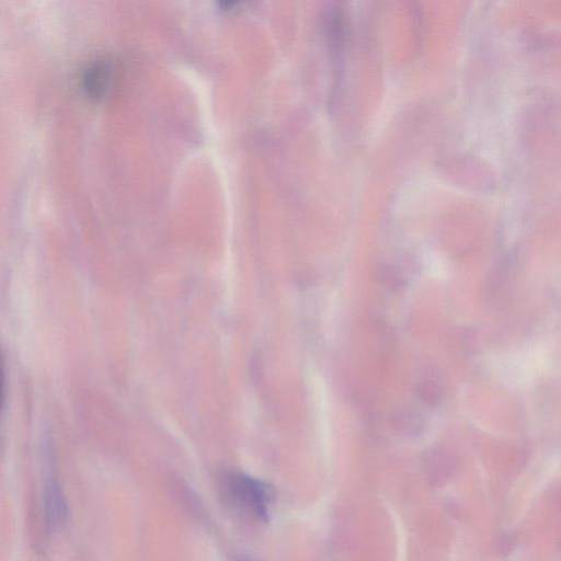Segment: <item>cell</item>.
<instances>
[{"label":"cell","mask_w":561,"mask_h":561,"mask_svg":"<svg viewBox=\"0 0 561 561\" xmlns=\"http://www.w3.org/2000/svg\"><path fill=\"white\" fill-rule=\"evenodd\" d=\"M107 69L104 65L93 67L87 77V89L93 96H100L105 89Z\"/></svg>","instance_id":"obj_2"},{"label":"cell","mask_w":561,"mask_h":561,"mask_svg":"<svg viewBox=\"0 0 561 561\" xmlns=\"http://www.w3.org/2000/svg\"><path fill=\"white\" fill-rule=\"evenodd\" d=\"M396 424L400 426L404 432L415 433L420 430L422 423L414 412L403 410L393 415Z\"/></svg>","instance_id":"obj_4"},{"label":"cell","mask_w":561,"mask_h":561,"mask_svg":"<svg viewBox=\"0 0 561 561\" xmlns=\"http://www.w3.org/2000/svg\"><path fill=\"white\" fill-rule=\"evenodd\" d=\"M428 474L434 479L435 481H438L442 479V476L446 474L448 471V459L447 455L436 450L431 457L428 458Z\"/></svg>","instance_id":"obj_3"},{"label":"cell","mask_w":561,"mask_h":561,"mask_svg":"<svg viewBox=\"0 0 561 561\" xmlns=\"http://www.w3.org/2000/svg\"><path fill=\"white\" fill-rule=\"evenodd\" d=\"M420 393L427 404H436L440 399V392L434 385H423Z\"/></svg>","instance_id":"obj_5"},{"label":"cell","mask_w":561,"mask_h":561,"mask_svg":"<svg viewBox=\"0 0 561 561\" xmlns=\"http://www.w3.org/2000/svg\"><path fill=\"white\" fill-rule=\"evenodd\" d=\"M5 398V375L2 356L0 353V413L2 411Z\"/></svg>","instance_id":"obj_6"},{"label":"cell","mask_w":561,"mask_h":561,"mask_svg":"<svg viewBox=\"0 0 561 561\" xmlns=\"http://www.w3.org/2000/svg\"><path fill=\"white\" fill-rule=\"evenodd\" d=\"M221 493L227 505L241 516L256 522L267 519L270 492L259 480L242 472H229L222 478Z\"/></svg>","instance_id":"obj_1"}]
</instances>
